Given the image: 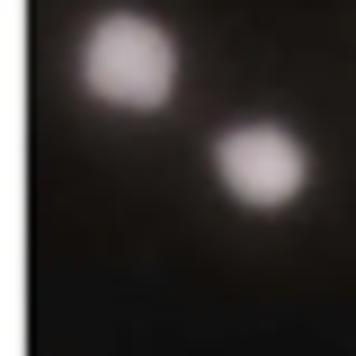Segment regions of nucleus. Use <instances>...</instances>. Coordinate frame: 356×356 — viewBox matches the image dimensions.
Masks as SVG:
<instances>
[{"label": "nucleus", "instance_id": "nucleus-1", "mask_svg": "<svg viewBox=\"0 0 356 356\" xmlns=\"http://www.w3.org/2000/svg\"><path fill=\"white\" fill-rule=\"evenodd\" d=\"M81 81H89V98H107V107H125V116L170 107V89H178V44H170V27L134 18V9L98 18L89 44H81Z\"/></svg>", "mask_w": 356, "mask_h": 356}, {"label": "nucleus", "instance_id": "nucleus-2", "mask_svg": "<svg viewBox=\"0 0 356 356\" xmlns=\"http://www.w3.org/2000/svg\"><path fill=\"white\" fill-rule=\"evenodd\" d=\"M214 170L222 187L241 196V205H294L303 196V178H312V152H303V134H285V125H232L214 143Z\"/></svg>", "mask_w": 356, "mask_h": 356}]
</instances>
